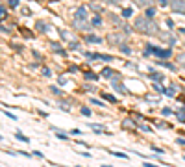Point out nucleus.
Returning a JSON list of instances; mask_svg holds the SVG:
<instances>
[{"label": "nucleus", "instance_id": "09e8293b", "mask_svg": "<svg viewBox=\"0 0 185 167\" xmlns=\"http://www.w3.org/2000/svg\"><path fill=\"white\" fill-rule=\"evenodd\" d=\"M143 167H157V165H152V163H146L145 162V163H143Z\"/></svg>", "mask_w": 185, "mask_h": 167}, {"label": "nucleus", "instance_id": "a18cd8bd", "mask_svg": "<svg viewBox=\"0 0 185 167\" xmlns=\"http://www.w3.org/2000/svg\"><path fill=\"white\" fill-rule=\"evenodd\" d=\"M2 33H4V36H9V30L6 26H2Z\"/></svg>", "mask_w": 185, "mask_h": 167}, {"label": "nucleus", "instance_id": "f03ea898", "mask_svg": "<svg viewBox=\"0 0 185 167\" xmlns=\"http://www.w3.org/2000/svg\"><path fill=\"white\" fill-rule=\"evenodd\" d=\"M126 39H128V33H124V32H113V33H109V36H107V43L122 46L126 43Z\"/></svg>", "mask_w": 185, "mask_h": 167}, {"label": "nucleus", "instance_id": "49530a36", "mask_svg": "<svg viewBox=\"0 0 185 167\" xmlns=\"http://www.w3.org/2000/svg\"><path fill=\"white\" fill-rule=\"evenodd\" d=\"M176 143H178V145H185V139H181V137H178V139H176Z\"/></svg>", "mask_w": 185, "mask_h": 167}, {"label": "nucleus", "instance_id": "bb28decb", "mask_svg": "<svg viewBox=\"0 0 185 167\" xmlns=\"http://www.w3.org/2000/svg\"><path fill=\"white\" fill-rule=\"evenodd\" d=\"M165 93H167V97H172V95L176 93V87H174V86H170L168 89H165Z\"/></svg>", "mask_w": 185, "mask_h": 167}, {"label": "nucleus", "instance_id": "de8ad7c7", "mask_svg": "<svg viewBox=\"0 0 185 167\" xmlns=\"http://www.w3.org/2000/svg\"><path fill=\"white\" fill-rule=\"evenodd\" d=\"M91 102H93V104H96V106H102V102H100V100H96V99H91Z\"/></svg>", "mask_w": 185, "mask_h": 167}, {"label": "nucleus", "instance_id": "72a5a7b5", "mask_svg": "<svg viewBox=\"0 0 185 167\" xmlns=\"http://www.w3.org/2000/svg\"><path fill=\"white\" fill-rule=\"evenodd\" d=\"M9 8H17V6H19V0H9Z\"/></svg>", "mask_w": 185, "mask_h": 167}, {"label": "nucleus", "instance_id": "393cba45", "mask_svg": "<svg viewBox=\"0 0 185 167\" xmlns=\"http://www.w3.org/2000/svg\"><path fill=\"white\" fill-rule=\"evenodd\" d=\"M132 9H130V8H124V9H122V17H124V19H128V17H132Z\"/></svg>", "mask_w": 185, "mask_h": 167}, {"label": "nucleus", "instance_id": "4c0bfd02", "mask_svg": "<svg viewBox=\"0 0 185 167\" xmlns=\"http://www.w3.org/2000/svg\"><path fill=\"white\" fill-rule=\"evenodd\" d=\"M165 23H167V26H168V28H174V20H172V19H167Z\"/></svg>", "mask_w": 185, "mask_h": 167}, {"label": "nucleus", "instance_id": "f8f14e48", "mask_svg": "<svg viewBox=\"0 0 185 167\" xmlns=\"http://www.w3.org/2000/svg\"><path fill=\"white\" fill-rule=\"evenodd\" d=\"M176 117L180 123H185V110H176Z\"/></svg>", "mask_w": 185, "mask_h": 167}, {"label": "nucleus", "instance_id": "f3484780", "mask_svg": "<svg viewBox=\"0 0 185 167\" xmlns=\"http://www.w3.org/2000/svg\"><path fill=\"white\" fill-rule=\"evenodd\" d=\"M120 52L124 54V56H130V54H132L133 50H132V48H130L128 45H122V46H120Z\"/></svg>", "mask_w": 185, "mask_h": 167}, {"label": "nucleus", "instance_id": "8fccbe9b", "mask_svg": "<svg viewBox=\"0 0 185 167\" xmlns=\"http://www.w3.org/2000/svg\"><path fill=\"white\" fill-rule=\"evenodd\" d=\"M102 167H111V165H102Z\"/></svg>", "mask_w": 185, "mask_h": 167}, {"label": "nucleus", "instance_id": "4468645a", "mask_svg": "<svg viewBox=\"0 0 185 167\" xmlns=\"http://www.w3.org/2000/svg\"><path fill=\"white\" fill-rule=\"evenodd\" d=\"M157 65H163V67H165V69H170V71H176V65H172V63H168V61H159V63H157Z\"/></svg>", "mask_w": 185, "mask_h": 167}, {"label": "nucleus", "instance_id": "7ed1b4c3", "mask_svg": "<svg viewBox=\"0 0 185 167\" xmlns=\"http://www.w3.org/2000/svg\"><path fill=\"white\" fill-rule=\"evenodd\" d=\"M148 50L145 52L146 56L148 54H154L155 58H161V60H167V58H170V56H172V50H170V48H157V46H146Z\"/></svg>", "mask_w": 185, "mask_h": 167}, {"label": "nucleus", "instance_id": "79ce46f5", "mask_svg": "<svg viewBox=\"0 0 185 167\" xmlns=\"http://www.w3.org/2000/svg\"><path fill=\"white\" fill-rule=\"evenodd\" d=\"M59 106H61V110H63V111H71V110H68V104H63V102H61Z\"/></svg>", "mask_w": 185, "mask_h": 167}, {"label": "nucleus", "instance_id": "f704fd0d", "mask_svg": "<svg viewBox=\"0 0 185 167\" xmlns=\"http://www.w3.org/2000/svg\"><path fill=\"white\" fill-rule=\"evenodd\" d=\"M89 8H91V9H93L94 13H96V11L100 13V11H102V8H100V6H94V4H93V6H89Z\"/></svg>", "mask_w": 185, "mask_h": 167}, {"label": "nucleus", "instance_id": "58836bf2", "mask_svg": "<svg viewBox=\"0 0 185 167\" xmlns=\"http://www.w3.org/2000/svg\"><path fill=\"white\" fill-rule=\"evenodd\" d=\"M102 2H106V4H111V6H113V4H119L120 0H102Z\"/></svg>", "mask_w": 185, "mask_h": 167}, {"label": "nucleus", "instance_id": "a211bd4d", "mask_svg": "<svg viewBox=\"0 0 185 167\" xmlns=\"http://www.w3.org/2000/svg\"><path fill=\"white\" fill-rule=\"evenodd\" d=\"M50 46H52V50H54V52H58V54H65L63 50H61V45H59V43H52Z\"/></svg>", "mask_w": 185, "mask_h": 167}, {"label": "nucleus", "instance_id": "1a4fd4ad", "mask_svg": "<svg viewBox=\"0 0 185 167\" xmlns=\"http://www.w3.org/2000/svg\"><path fill=\"white\" fill-rule=\"evenodd\" d=\"M135 6H139V8H150V6L154 4V0H132Z\"/></svg>", "mask_w": 185, "mask_h": 167}, {"label": "nucleus", "instance_id": "9b49d317", "mask_svg": "<svg viewBox=\"0 0 185 167\" xmlns=\"http://www.w3.org/2000/svg\"><path fill=\"white\" fill-rule=\"evenodd\" d=\"M35 26H37V30H39V32H48V30H50V26L46 24L45 20H37Z\"/></svg>", "mask_w": 185, "mask_h": 167}, {"label": "nucleus", "instance_id": "7c9ffc66", "mask_svg": "<svg viewBox=\"0 0 185 167\" xmlns=\"http://www.w3.org/2000/svg\"><path fill=\"white\" fill-rule=\"evenodd\" d=\"M161 113L167 117V115H170V113H172V110H170V108H163V110H161Z\"/></svg>", "mask_w": 185, "mask_h": 167}, {"label": "nucleus", "instance_id": "c03bdc74", "mask_svg": "<svg viewBox=\"0 0 185 167\" xmlns=\"http://www.w3.org/2000/svg\"><path fill=\"white\" fill-rule=\"evenodd\" d=\"M157 126H159V128H168V124L167 123H157Z\"/></svg>", "mask_w": 185, "mask_h": 167}, {"label": "nucleus", "instance_id": "aec40b11", "mask_svg": "<svg viewBox=\"0 0 185 167\" xmlns=\"http://www.w3.org/2000/svg\"><path fill=\"white\" fill-rule=\"evenodd\" d=\"M6 17H8V9H6V6H0V19L6 20Z\"/></svg>", "mask_w": 185, "mask_h": 167}, {"label": "nucleus", "instance_id": "412c9836", "mask_svg": "<svg viewBox=\"0 0 185 167\" xmlns=\"http://www.w3.org/2000/svg\"><path fill=\"white\" fill-rule=\"evenodd\" d=\"M15 137L19 139V141H24V143H28V141H30V139H28V137H26L24 134H20V132H17V134H15Z\"/></svg>", "mask_w": 185, "mask_h": 167}, {"label": "nucleus", "instance_id": "2eb2a0df", "mask_svg": "<svg viewBox=\"0 0 185 167\" xmlns=\"http://www.w3.org/2000/svg\"><path fill=\"white\" fill-rule=\"evenodd\" d=\"M91 24H93V26H102V19H100V15H94V17L91 19Z\"/></svg>", "mask_w": 185, "mask_h": 167}, {"label": "nucleus", "instance_id": "6e6552de", "mask_svg": "<svg viewBox=\"0 0 185 167\" xmlns=\"http://www.w3.org/2000/svg\"><path fill=\"white\" fill-rule=\"evenodd\" d=\"M159 37H161L163 41H167L170 46L176 45V37H172V36H170V33H167V32H159Z\"/></svg>", "mask_w": 185, "mask_h": 167}, {"label": "nucleus", "instance_id": "4be33fe9", "mask_svg": "<svg viewBox=\"0 0 185 167\" xmlns=\"http://www.w3.org/2000/svg\"><path fill=\"white\" fill-rule=\"evenodd\" d=\"M154 89H155L157 93H165V89H163V86H161L159 82H154Z\"/></svg>", "mask_w": 185, "mask_h": 167}, {"label": "nucleus", "instance_id": "37998d69", "mask_svg": "<svg viewBox=\"0 0 185 167\" xmlns=\"http://www.w3.org/2000/svg\"><path fill=\"white\" fill-rule=\"evenodd\" d=\"M43 74H45V76H50V69L45 67V69H43Z\"/></svg>", "mask_w": 185, "mask_h": 167}, {"label": "nucleus", "instance_id": "473e14b6", "mask_svg": "<svg viewBox=\"0 0 185 167\" xmlns=\"http://www.w3.org/2000/svg\"><path fill=\"white\" fill-rule=\"evenodd\" d=\"M50 91H52L54 95H61V91H59V89H58L56 86H50Z\"/></svg>", "mask_w": 185, "mask_h": 167}, {"label": "nucleus", "instance_id": "dca6fc26", "mask_svg": "<svg viewBox=\"0 0 185 167\" xmlns=\"http://www.w3.org/2000/svg\"><path fill=\"white\" fill-rule=\"evenodd\" d=\"M150 73H152V80H154V82H161V80H163V76H161L159 73H154V69H150Z\"/></svg>", "mask_w": 185, "mask_h": 167}, {"label": "nucleus", "instance_id": "6ab92c4d", "mask_svg": "<svg viewBox=\"0 0 185 167\" xmlns=\"http://www.w3.org/2000/svg\"><path fill=\"white\" fill-rule=\"evenodd\" d=\"M102 97H104V100H107V102H117V99H115L113 95H109V93H102Z\"/></svg>", "mask_w": 185, "mask_h": 167}, {"label": "nucleus", "instance_id": "9d476101", "mask_svg": "<svg viewBox=\"0 0 185 167\" xmlns=\"http://www.w3.org/2000/svg\"><path fill=\"white\" fill-rule=\"evenodd\" d=\"M85 41H87V43H96V45H100L102 43V41H104V39H102V37H98V36H85Z\"/></svg>", "mask_w": 185, "mask_h": 167}, {"label": "nucleus", "instance_id": "c9c22d12", "mask_svg": "<svg viewBox=\"0 0 185 167\" xmlns=\"http://www.w3.org/2000/svg\"><path fill=\"white\" fill-rule=\"evenodd\" d=\"M58 84H59V86H65V84H67V80H65V76H59V80H58Z\"/></svg>", "mask_w": 185, "mask_h": 167}, {"label": "nucleus", "instance_id": "2f4dec72", "mask_svg": "<svg viewBox=\"0 0 185 167\" xmlns=\"http://www.w3.org/2000/svg\"><path fill=\"white\" fill-rule=\"evenodd\" d=\"M59 33H61V39H67L68 36H71V33H68L67 30H59Z\"/></svg>", "mask_w": 185, "mask_h": 167}, {"label": "nucleus", "instance_id": "423d86ee", "mask_svg": "<svg viewBox=\"0 0 185 167\" xmlns=\"http://www.w3.org/2000/svg\"><path fill=\"white\" fill-rule=\"evenodd\" d=\"M93 24L91 23H87V19H74V28H76V30H89V28H91Z\"/></svg>", "mask_w": 185, "mask_h": 167}, {"label": "nucleus", "instance_id": "b1692460", "mask_svg": "<svg viewBox=\"0 0 185 167\" xmlns=\"http://www.w3.org/2000/svg\"><path fill=\"white\" fill-rule=\"evenodd\" d=\"M133 124H135V123H133L132 119H124V121H122V126H124V128H126V126H128V128H132Z\"/></svg>", "mask_w": 185, "mask_h": 167}, {"label": "nucleus", "instance_id": "39448f33", "mask_svg": "<svg viewBox=\"0 0 185 167\" xmlns=\"http://www.w3.org/2000/svg\"><path fill=\"white\" fill-rule=\"evenodd\" d=\"M168 6L174 13L185 15V0H168Z\"/></svg>", "mask_w": 185, "mask_h": 167}, {"label": "nucleus", "instance_id": "20e7f679", "mask_svg": "<svg viewBox=\"0 0 185 167\" xmlns=\"http://www.w3.org/2000/svg\"><path fill=\"white\" fill-rule=\"evenodd\" d=\"M109 17H111V23H113L115 26H119V28H120V30L124 32V33H128V36H130V33H132V32L135 30V28H132V26H130L128 23H124V20H122L119 15H115V13H111Z\"/></svg>", "mask_w": 185, "mask_h": 167}, {"label": "nucleus", "instance_id": "f257e3e1", "mask_svg": "<svg viewBox=\"0 0 185 167\" xmlns=\"http://www.w3.org/2000/svg\"><path fill=\"white\" fill-rule=\"evenodd\" d=\"M133 28L137 32H143L146 33V36H159V24L155 23L152 17H139L133 23Z\"/></svg>", "mask_w": 185, "mask_h": 167}, {"label": "nucleus", "instance_id": "a19ab883", "mask_svg": "<svg viewBox=\"0 0 185 167\" xmlns=\"http://www.w3.org/2000/svg\"><path fill=\"white\" fill-rule=\"evenodd\" d=\"M157 2H159V6H163V8H167V6H168V0H157Z\"/></svg>", "mask_w": 185, "mask_h": 167}, {"label": "nucleus", "instance_id": "0eeeda50", "mask_svg": "<svg viewBox=\"0 0 185 167\" xmlns=\"http://www.w3.org/2000/svg\"><path fill=\"white\" fill-rule=\"evenodd\" d=\"M74 19H87V8L85 6H80L74 11Z\"/></svg>", "mask_w": 185, "mask_h": 167}, {"label": "nucleus", "instance_id": "ea45409f", "mask_svg": "<svg viewBox=\"0 0 185 167\" xmlns=\"http://www.w3.org/2000/svg\"><path fill=\"white\" fill-rule=\"evenodd\" d=\"M58 137L61 139V141H67V139H68V137H67L65 134H61V132H58Z\"/></svg>", "mask_w": 185, "mask_h": 167}, {"label": "nucleus", "instance_id": "cd10ccee", "mask_svg": "<svg viewBox=\"0 0 185 167\" xmlns=\"http://www.w3.org/2000/svg\"><path fill=\"white\" fill-rule=\"evenodd\" d=\"M102 74H104V76H107V78H111V76H113V71H111V69H104V71H102Z\"/></svg>", "mask_w": 185, "mask_h": 167}, {"label": "nucleus", "instance_id": "5701e85b", "mask_svg": "<svg viewBox=\"0 0 185 167\" xmlns=\"http://www.w3.org/2000/svg\"><path fill=\"white\" fill-rule=\"evenodd\" d=\"M84 76H85L87 80H98V76L94 74V73H84Z\"/></svg>", "mask_w": 185, "mask_h": 167}, {"label": "nucleus", "instance_id": "c85d7f7f", "mask_svg": "<svg viewBox=\"0 0 185 167\" xmlns=\"http://www.w3.org/2000/svg\"><path fill=\"white\" fill-rule=\"evenodd\" d=\"M113 156H117V158H126L128 160V154H124V152H111Z\"/></svg>", "mask_w": 185, "mask_h": 167}, {"label": "nucleus", "instance_id": "e433bc0d", "mask_svg": "<svg viewBox=\"0 0 185 167\" xmlns=\"http://www.w3.org/2000/svg\"><path fill=\"white\" fill-rule=\"evenodd\" d=\"M81 113H84V115H91V110H89V108H81Z\"/></svg>", "mask_w": 185, "mask_h": 167}, {"label": "nucleus", "instance_id": "c756f323", "mask_svg": "<svg viewBox=\"0 0 185 167\" xmlns=\"http://www.w3.org/2000/svg\"><path fill=\"white\" fill-rule=\"evenodd\" d=\"M137 126H139L141 130H145V132H150V130H152L150 126H146V124H143V123H139V124H137Z\"/></svg>", "mask_w": 185, "mask_h": 167}, {"label": "nucleus", "instance_id": "ddd939ff", "mask_svg": "<svg viewBox=\"0 0 185 167\" xmlns=\"http://www.w3.org/2000/svg\"><path fill=\"white\" fill-rule=\"evenodd\" d=\"M176 61H178V65H181V67L185 69V52H183V54H178V56H176Z\"/></svg>", "mask_w": 185, "mask_h": 167}, {"label": "nucleus", "instance_id": "a878e982", "mask_svg": "<svg viewBox=\"0 0 185 167\" xmlns=\"http://www.w3.org/2000/svg\"><path fill=\"white\" fill-rule=\"evenodd\" d=\"M154 15H155V9L150 6V8H146V17H152L154 19Z\"/></svg>", "mask_w": 185, "mask_h": 167}]
</instances>
